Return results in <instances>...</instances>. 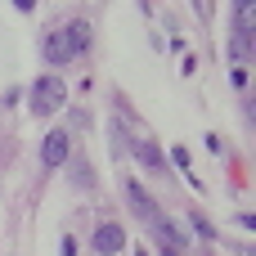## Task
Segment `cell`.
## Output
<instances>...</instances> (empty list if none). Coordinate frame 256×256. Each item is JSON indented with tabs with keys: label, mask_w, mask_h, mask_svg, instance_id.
I'll return each mask as SVG.
<instances>
[{
	"label": "cell",
	"mask_w": 256,
	"mask_h": 256,
	"mask_svg": "<svg viewBox=\"0 0 256 256\" xmlns=\"http://www.w3.org/2000/svg\"><path fill=\"white\" fill-rule=\"evenodd\" d=\"M63 256H76V243L72 238H63Z\"/></svg>",
	"instance_id": "13"
},
{
	"label": "cell",
	"mask_w": 256,
	"mask_h": 256,
	"mask_svg": "<svg viewBox=\"0 0 256 256\" xmlns=\"http://www.w3.org/2000/svg\"><path fill=\"white\" fill-rule=\"evenodd\" d=\"M130 153H135V158H140V162H144L148 171L166 176V158H162V148H158L153 140H135V144H130Z\"/></svg>",
	"instance_id": "5"
},
{
	"label": "cell",
	"mask_w": 256,
	"mask_h": 256,
	"mask_svg": "<svg viewBox=\"0 0 256 256\" xmlns=\"http://www.w3.org/2000/svg\"><path fill=\"white\" fill-rule=\"evenodd\" d=\"M189 225H194V230H198L202 238H216V230H212V225L202 220V212H194V216H189Z\"/></svg>",
	"instance_id": "10"
},
{
	"label": "cell",
	"mask_w": 256,
	"mask_h": 256,
	"mask_svg": "<svg viewBox=\"0 0 256 256\" xmlns=\"http://www.w3.org/2000/svg\"><path fill=\"white\" fill-rule=\"evenodd\" d=\"M248 40H252V36H234V40H230V58H234V63H248V54H252Z\"/></svg>",
	"instance_id": "9"
},
{
	"label": "cell",
	"mask_w": 256,
	"mask_h": 256,
	"mask_svg": "<svg viewBox=\"0 0 256 256\" xmlns=\"http://www.w3.org/2000/svg\"><path fill=\"white\" fill-rule=\"evenodd\" d=\"M63 104H68V90H63V81H58V72L36 76V86H32V112H36V117H54Z\"/></svg>",
	"instance_id": "1"
},
{
	"label": "cell",
	"mask_w": 256,
	"mask_h": 256,
	"mask_svg": "<svg viewBox=\"0 0 256 256\" xmlns=\"http://www.w3.org/2000/svg\"><path fill=\"white\" fill-rule=\"evenodd\" d=\"M194 4H202V0H194Z\"/></svg>",
	"instance_id": "15"
},
{
	"label": "cell",
	"mask_w": 256,
	"mask_h": 256,
	"mask_svg": "<svg viewBox=\"0 0 256 256\" xmlns=\"http://www.w3.org/2000/svg\"><path fill=\"white\" fill-rule=\"evenodd\" d=\"M40 54H45V63H54V68L72 63V45H68L63 27H58V32H45V40H40Z\"/></svg>",
	"instance_id": "3"
},
{
	"label": "cell",
	"mask_w": 256,
	"mask_h": 256,
	"mask_svg": "<svg viewBox=\"0 0 256 256\" xmlns=\"http://www.w3.org/2000/svg\"><path fill=\"white\" fill-rule=\"evenodd\" d=\"M135 256H144V252H135Z\"/></svg>",
	"instance_id": "16"
},
{
	"label": "cell",
	"mask_w": 256,
	"mask_h": 256,
	"mask_svg": "<svg viewBox=\"0 0 256 256\" xmlns=\"http://www.w3.org/2000/svg\"><path fill=\"white\" fill-rule=\"evenodd\" d=\"M63 36H68V45H72V58L90 50V22H86V18H72V22L63 27Z\"/></svg>",
	"instance_id": "6"
},
{
	"label": "cell",
	"mask_w": 256,
	"mask_h": 256,
	"mask_svg": "<svg viewBox=\"0 0 256 256\" xmlns=\"http://www.w3.org/2000/svg\"><path fill=\"white\" fill-rule=\"evenodd\" d=\"M171 162L176 166H189V148H171Z\"/></svg>",
	"instance_id": "11"
},
{
	"label": "cell",
	"mask_w": 256,
	"mask_h": 256,
	"mask_svg": "<svg viewBox=\"0 0 256 256\" xmlns=\"http://www.w3.org/2000/svg\"><path fill=\"white\" fill-rule=\"evenodd\" d=\"M158 234H162V248H166V252H184V248H194V243L184 238V230H176L171 220H158Z\"/></svg>",
	"instance_id": "7"
},
{
	"label": "cell",
	"mask_w": 256,
	"mask_h": 256,
	"mask_svg": "<svg viewBox=\"0 0 256 256\" xmlns=\"http://www.w3.org/2000/svg\"><path fill=\"white\" fill-rule=\"evenodd\" d=\"M126 198H130V207H135V216H144V220H153V198L135 184V180H126Z\"/></svg>",
	"instance_id": "8"
},
{
	"label": "cell",
	"mask_w": 256,
	"mask_h": 256,
	"mask_svg": "<svg viewBox=\"0 0 256 256\" xmlns=\"http://www.w3.org/2000/svg\"><path fill=\"white\" fill-rule=\"evenodd\" d=\"M14 9H22V14H32V9H36V0H14Z\"/></svg>",
	"instance_id": "12"
},
{
	"label": "cell",
	"mask_w": 256,
	"mask_h": 256,
	"mask_svg": "<svg viewBox=\"0 0 256 256\" xmlns=\"http://www.w3.org/2000/svg\"><path fill=\"white\" fill-rule=\"evenodd\" d=\"M162 256H180V252H166V248H162Z\"/></svg>",
	"instance_id": "14"
},
{
	"label": "cell",
	"mask_w": 256,
	"mask_h": 256,
	"mask_svg": "<svg viewBox=\"0 0 256 256\" xmlns=\"http://www.w3.org/2000/svg\"><path fill=\"white\" fill-rule=\"evenodd\" d=\"M122 248H126L122 225H112V220H108V225H99V230H94V252H99V256H117Z\"/></svg>",
	"instance_id": "4"
},
{
	"label": "cell",
	"mask_w": 256,
	"mask_h": 256,
	"mask_svg": "<svg viewBox=\"0 0 256 256\" xmlns=\"http://www.w3.org/2000/svg\"><path fill=\"white\" fill-rule=\"evenodd\" d=\"M68 153H72V140H68L63 126H54V130L45 135V144H40V162H45V171H58V166L68 162Z\"/></svg>",
	"instance_id": "2"
}]
</instances>
